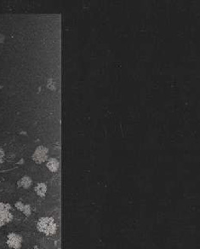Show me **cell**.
<instances>
[{
	"mask_svg": "<svg viewBox=\"0 0 200 249\" xmlns=\"http://www.w3.org/2000/svg\"><path fill=\"white\" fill-rule=\"evenodd\" d=\"M32 159L36 164H43L49 159V149L45 146L40 145L34 150Z\"/></svg>",
	"mask_w": 200,
	"mask_h": 249,
	"instance_id": "2",
	"label": "cell"
},
{
	"mask_svg": "<svg viewBox=\"0 0 200 249\" xmlns=\"http://www.w3.org/2000/svg\"><path fill=\"white\" fill-rule=\"evenodd\" d=\"M47 190H48V187H47V184L45 183H38L35 188H34V191L35 193L37 194V196L41 197V198H43L45 197L46 194H47Z\"/></svg>",
	"mask_w": 200,
	"mask_h": 249,
	"instance_id": "6",
	"label": "cell"
},
{
	"mask_svg": "<svg viewBox=\"0 0 200 249\" xmlns=\"http://www.w3.org/2000/svg\"><path fill=\"white\" fill-rule=\"evenodd\" d=\"M37 229L46 236H53L57 231V224L51 217H41L37 222Z\"/></svg>",
	"mask_w": 200,
	"mask_h": 249,
	"instance_id": "1",
	"label": "cell"
},
{
	"mask_svg": "<svg viewBox=\"0 0 200 249\" xmlns=\"http://www.w3.org/2000/svg\"><path fill=\"white\" fill-rule=\"evenodd\" d=\"M4 39H5V38H4V36L2 34H0V44H2L3 41H4Z\"/></svg>",
	"mask_w": 200,
	"mask_h": 249,
	"instance_id": "11",
	"label": "cell"
},
{
	"mask_svg": "<svg viewBox=\"0 0 200 249\" xmlns=\"http://www.w3.org/2000/svg\"><path fill=\"white\" fill-rule=\"evenodd\" d=\"M32 184H33V180L29 176H23L17 182V186L19 188H22L24 189H29L32 186Z\"/></svg>",
	"mask_w": 200,
	"mask_h": 249,
	"instance_id": "7",
	"label": "cell"
},
{
	"mask_svg": "<svg viewBox=\"0 0 200 249\" xmlns=\"http://www.w3.org/2000/svg\"><path fill=\"white\" fill-rule=\"evenodd\" d=\"M24 207H25V203H23L22 201H16V202L15 203V207L18 211H20L21 213H22V211H23V209H24Z\"/></svg>",
	"mask_w": 200,
	"mask_h": 249,
	"instance_id": "9",
	"label": "cell"
},
{
	"mask_svg": "<svg viewBox=\"0 0 200 249\" xmlns=\"http://www.w3.org/2000/svg\"><path fill=\"white\" fill-rule=\"evenodd\" d=\"M33 249H39V248H38V247H37V246H34L33 248Z\"/></svg>",
	"mask_w": 200,
	"mask_h": 249,
	"instance_id": "12",
	"label": "cell"
},
{
	"mask_svg": "<svg viewBox=\"0 0 200 249\" xmlns=\"http://www.w3.org/2000/svg\"><path fill=\"white\" fill-rule=\"evenodd\" d=\"M13 218L14 216L10 213V210L0 208V227H3L5 224L10 223Z\"/></svg>",
	"mask_w": 200,
	"mask_h": 249,
	"instance_id": "4",
	"label": "cell"
},
{
	"mask_svg": "<svg viewBox=\"0 0 200 249\" xmlns=\"http://www.w3.org/2000/svg\"><path fill=\"white\" fill-rule=\"evenodd\" d=\"M22 213L24 214L26 217H30L32 214V207L29 204H25L24 209L22 211Z\"/></svg>",
	"mask_w": 200,
	"mask_h": 249,
	"instance_id": "8",
	"label": "cell"
},
{
	"mask_svg": "<svg viewBox=\"0 0 200 249\" xmlns=\"http://www.w3.org/2000/svg\"><path fill=\"white\" fill-rule=\"evenodd\" d=\"M3 158H4V151L0 147V164L3 162Z\"/></svg>",
	"mask_w": 200,
	"mask_h": 249,
	"instance_id": "10",
	"label": "cell"
},
{
	"mask_svg": "<svg viewBox=\"0 0 200 249\" xmlns=\"http://www.w3.org/2000/svg\"><path fill=\"white\" fill-rule=\"evenodd\" d=\"M23 239L22 236L17 233L10 232L7 235L6 243L7 246L11 249H21L22 247Z\"/></svg>",
	"mask_w": 200,
	"mask_h": 249,
	"instance_id": "3",
	"label": "cell"
},
{
	"mask_svg": "<svg viewBox=\"0 0 200 249\" xmlns=\"http://www.w3.org/2000/svg\"><path fill=\"white\" fill-rule=\"evenodd\" d=\"M46 166L48 170L51 172H56L60 167V162L56 158H49L46 161Z\"/></svg>",
	"mask_w": 200,
	"mask_h": 249,
	"instance_id": "5",
	"label": "cell"
}]
</instances>
